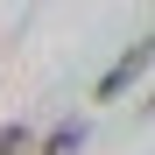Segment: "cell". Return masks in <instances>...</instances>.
<instances>
[{
    "mask_svg": "<svg viewBox=\"0 0 155 155\" xmlns=\"http://www.w3.org/2000/svg\"><path fill=\"white\" fill-rule=\"evenodd\" d=\"M148 64H155V35H141V42H134V49H127V57H120V64L106 71V78H99V99H120V92H127V85H134V78H141Z\"/></svg>",
    "mask_w": 155,
    "mask_h": 155,
    "instance_id": "1",
    "label": "cell"
},
{
    "mask_svg": "<svg viewBox=\"0 0 155 155\" xmlns=\"http://www.w3.org/2000/svg\"><path fill=\"white\" fill-rule=\"evenodd\" d=\"M78 148H85V120H57L42 141V155H78Z\"/></svg>",
    "mask_w": 155,
    "mask_h": 155,
    "instance_id": "2",
    "label": "cell"
},
{
    "mask_svg": "<svg viewBox=\"0 0 155 155\" xmlns=\"http://www.w3.org/2000/svg\"><path fill=\"white\" fill-rule=\"evenodd\" d=\"M0 155H28V127H21V120L0 127Z\"/></svg>",
    "mask_w": 155,
    "mask_h": 155,
    "instance_id": "3",
    "label": "cell"
}]
</instances>
